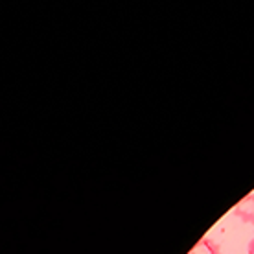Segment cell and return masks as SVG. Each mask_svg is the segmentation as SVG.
Returning <instances> with one entry per match:
<instances>
[{"label": "cell", "instance_id": "obj_1", "mask_svg": "<svg viewBox=\"0 0 254 254\" xmlns=\"http://www.w3.org/2000/svg\"><path fill=\"white\" fill-rule=\"evenodd\" d=\"M232 214L236 217H240L243 223L254 225V191L245 195L240 203L236 204L234 208H232Z\"/></svg>", "mask_w": 254, "mask_h": 254}, {"label": "cell", "instance_id": "obj_2", "mask_svg": "<svg viewBox=\"0 0 254 254\" xmlns=\"http://www.w3.org/2000/svg\"><path fill=\"white\" fill-rule=\"evenodd\" d=\"M188 254H221V247H219L212 238L203 236V238L191 247V251Z\"/></svg>", "mask_w": 254, "mask_h": 254}, {"label": "cell", "instance_id": "obj_3", "mask_svg": "<svg viewBox=\"0 0 254 254\" xmlns=\"http://www.w3.org/2000/svg\"><path fill=\"white\" fill-rule=\"evenodd\" d=\"M247 251H249V254H254V240H251V242H249Z\"/></svg>", "mask_w": 254, "mask_h": 254}]
</instances>
